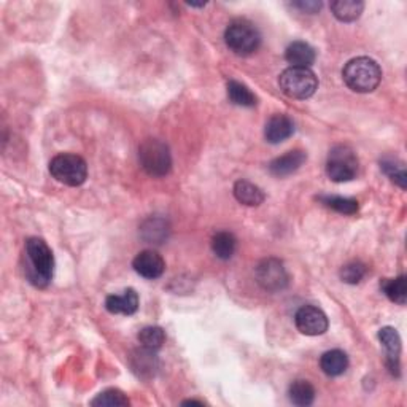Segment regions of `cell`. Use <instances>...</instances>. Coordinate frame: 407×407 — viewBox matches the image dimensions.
Here are the masks:
<instances>
[{"label":"cell","instance_id":"20","mask_svg":"<svg viewBox=\"0 0 407 407\" xmlns=\"http://www.w3.org/2000/svg\"><path fill=\"white\" fill-rule=\"evenodd\" d=\"M237 247L236 237L228 231H219L212 237V250L219 260H231Z\"/></svg>","mask_w":407,"mask_h":407},{"label":"cell","instance_id":"16","mask_svg":"<svg viewBox=\"0 0 407 407\" xmlns=\"http://www.w3.org/2000/svg\"><path fill=\"white\" fill-rule=\"evenodd\" d=\"M320 367L329 377L342 376L348 367V357L345 352L338 350V348H336V350H329L321 355Z\"/></svg>","mask_w":407,"mask_h":407},{"label":"cell","instance_id":"10","mask_svg":"<svg viewBox=\"0 0 407 407\" xmlns=\"http://www.w3.org/2000/svg\"><path fill=\"white\" fill-rule=\"evenodd\" d=\"M379 340L385 348V363L391 376H399V355H401V339L395 328L385 326L379 331Z\"/></svg>","mask_w":407,"mask_h":407},{"label":"cell","instance_id":"7","mask_svg":"<svg viewBox=\"0 0 407 407\" xmlns=\"http://www.w3.org/2000/svg\"><path fill=\"white\" fill-rule=\"evenodd\" d=\"M326 173L336 183L350 182L358 173V158L350 147L338 145L328 154Z\"/></svg>","mask_w":407,"mask_h":407},{"label":"cell","instance_id":"6","mask_svg":"<svg viewBox=\"0 0 407 407\" xmlns=\"http://www.w3.org/2000/svg\"><path fill=\"white\" fill-rule=\"evenodd\" d=\"M50 172L53 178L66 186H80L88 178V164L79 154H57L50 163Z\"/></svg>","mask_w":407,"mask_h":407},{"label":"cell","instance_id":"18","mask_svg":"<svg viewBox=\"0 0 407 407\" xmlns=\"http://www.w3.org/2000/svg\"><path fill=\"white\" fill-rule=\"evenodd\" d=\"M365 4L360 0H336L331 4L333 15L342 23H353L363 13Z\"/></svg>","mask_w":407,"mask_h":407},{"label":"cell","instance_id":"24","mask_svg":"<svg viewBox=\"0 0 407 407\" xmlns=\"http://www.w3.org/2000/svg\"><path fill=\"white\" fill-rule=\"evenodd\" d=\"M166 342V333L159 326H147L139 333V344L147 350L158 352Z\"/></svg>","mask_w":407,"mask_h":407},{"label":"cell","instance_id":"11","mask_svg":"<svg viewBox=\"0 0 407 407\" xmlns=\"http://www.w3.org/2000/svg\"><path fill=\"white\" fill-rule=\"evenodd\" d=\"M132 266L135 273L144 277V279L154 280L164 274L166 263L158 251L144 250L134 258Z\"/></svg>","mask_w":407,"mask_h":407},{"label":"cell","instance_id":"25","mask_svg":"<svg viewBox=\"0 0 407 407\" xmlns=\"http://www.w3.org/2000/svg\"><path fill=\"white\" fill-rule=\"evenodd\" d=\"M380 169H382L386 176L390 177L391 182H395L398 186H401L403 190H406L407 186V172L404 163L393 158H385L380 161Z\"/></svg>","mask_w":407,"mask_h":407},{"label":"cell","instance_id":"14","mask_svg":"<svg viewBox=\"0 0 407 407\" xmlns=\"http://www.w3.org/2000/svg\"><path fill=\"white\" fill-rule=\"evenodd\" d=\"M307 154L302 150H292L280 158H275L269 164V171L275 177H288L294 173L299 167L306 163Z\"/></svg>","mask_w":407,"mask_h":407},{"label":"cell","instance_id":"3","mask_svg":"<svg viewBox=\"0 0 407 407\" xmlns=\"http://www.w3.org/2000/svg\"><path fill=\"white\" fill-rule=\"evenodd\" d=\"M224 42L237 56H250L260 48L261 34L253 23L247 19H236L224 32Z\"/></svg>","mask_w":407,"mask_h":407},{"label":"cell","instance_id":"26","mask_svg":"<svg viewBox=\"0 0 407 407\" xmlns=\"http://www.w3.org/2000/svg\"><path fill=\"white\" fill-rule=\"evenodd\" d=\"M131 403H129L127 396L122 393L121 390H116V389H108L105 391L99 393L98 396H96L91 406H99V407H126Z\"/></svg>","mask_w":407,"mask_h":407},{"label":"cell","instance_id":"29","mask_svg":"<svg viewBox=\"0 0 407 407\" xmlns=\"http://www.w3.org/2000/svg\"><path fill=\"white\" fill-rule=\"evenodd\" d=\"M339 275H340L342 282L350 283V285H357V283L363 280V277L366 275V266L363 263H357V261L348 263L340 269Z\"/></svg>","mask_w":407,"mask_h":407},{"label":"cell","instance_id":"5","mask_svg":"<svg viewBox=\"0 0 407 407\" xmlns=\"http://www.w3.org/2000/svg\"><path fill=\"white\" fill-rule=\"evenodd\" d=\"M139 159L148 176L166 177L172 169L171 150L164 142L158 139H147L139 147Z\"/></svg>","mask_w":407,"mask_h":407},{"label":"cell","instance_id":"13","mask_svg":"<svg viewBox=\"0 0 407 407\" xmlns=\"http://www.w3.org/2000/svg\"><path fill=\"white\" fill-rule=\"evenodd\" d=\"M105 309L115 315H134L139 310V294L132 288L121 294H110L105 299Z\"/></svg>","mask_w":407,"mask_h":407},{"label":"cell","instance_id":"28","mask_svg":"<svg viewBox=\"0 0 407 407\" xmlns=\"http://www.w3.org/2000/svg\"><path fill=\"white\" fill-rule=\"evenodd\" d=\"M145 241L150 243H161L164 237H167V228L163 219H148L142 228Z\"/></svg>","mask_w":407,"mask_h":407},{"label":"cell","instance_id":"30","mask_svg":"<svg viewBox=\"0 0 407 407\" xmlns=\"http://www.w3.org/2000/svg\"><path fill=\"white\" fill-rule=\"evenodd\" d=\"M293 6L301 10L302 13H309V15H315L316 11H320L321 8V2H315V0H301V2H294Z\"/></svg>","mask_w":407,"mask_h":407},{"label":"cell","instance_id":"31","mask_svg":"<svg viewBox=\"0 0 407 407\" xmlns=\"http://www.w3.org/2000/svg\"><path fill=\"white\" fill-rule=\"evenodd\" d=\"M188 404H197V406H204L202 401H195V399H190V401H183V406H188Z\"/></svg>","mask_w":407,"mask_h":407},{"label":"cell","instance_id":"12","mask_svg":"<svg viewBox=\"0 0 407 407\" xmlns=\"http://www.w3.org/2000/svg\"><path fill=\"white\" fill-rule=\"evenodd\" d=\"M294 132V122L287 115H274L264 127V137L269 144H280V142L290 139Z\"/></svg>","mask_w":407,"mask_h":407},{"label":"cell","instance_id":"15","mask_svg":"<svg viewBox=\"0 0 407 407\" xmlns=\"http://www.w3.org/2000/svg\"><path fill=\"white\" fill-rule=\"evenodd\" d=\"M315 50L306 42H293L285 51V59L292 67L309 69L315 62Z\"/></svg>","mask_w":407,"mask_h":407},{"label":"cell","instance_id":"4","mask_svg":"<svg viewBox=\"0 0 407 407\" xmlns=\"http://www.w3.org/2000/svg\"><path fill=\"white\" fill-rule=\"evenodd\" d=\"M279 85L282 93L288 98L306 101L312 98L316 89H319V79L310 69L290 67L282 72Z\"/></svg>","mask_w":407,"mask_h":407},{"label":"cell","instance_id":"8","mask_svg":"<svg viewBox=\"0 0 407 407\" xmlns=\"http://www.w3.org/2000/svg\"><path fill=\"white\" fill-rule=\"evenodd\" d=\"M255 275L256 282L260 283L261 288L266 290V292H282V290L287 288L288 285L287 269L283 266V263L275 260V258H268V260H263L258 264Z\"/></svg>","mask_w":407,"mask_h":407},{"label":"cell","instance_id":"1","mask_svg":"<svg viewBox=\"0 0 407 407\" xmlns=\"http://www.w3.org/2000/svg\"><path fill=\"white\" fill-rule=\"evenodd\" d=\"M25 275L30 283L37 288H45L50 285L55 273V256L43 239L30 237L25 242Z\"/></svg>","mask_w":407,"mask_h":407},{"label":"cell","instance_id":"9","mask_svg":"<svg viewBox=\"0 0 407 407\" xmlns=\"http://www.w3.org/2000/svg\"><path fill=\"white\" fill-rule=\"evenodd\" d=\"M296 328L306 336H321L328 331L329 321L326 314L320 307L304 306L294 315Z\"/></svg>","mask_w":407,"mask_h":407},{"label":"cell","instance_id":"17","mask_svg":"<svg viewBox=\"0 0 407 407\" xmlns=\"http://www.w3.org/2000/svg\"><path fill=\"white\" fill-rule=\"evenodd\" d=\"M234 197L239 202L248 207H258L264 202V193L260 186L253 185L247 180H239L234 185Z\"/></svg>","mask_w":407,"mask_h":407},{"label":"cell","instance_id":"23","mask_svg":"<svg viewBox=\"0 0 407 407\" xmlns=\"http://www.w3.org/2000/svg\"><path fill=\"white\" fill-rule=\"evenodd\" d=\"M228 98L234 105L239 107H255L258 101L256 96L247 86L234 80L228 83Z\"/></svg>","mask_w":407,"mask_h":407},{"label":"cell","instance_id":"19","mask_svg":"<svg viewBox=\"0 0 407 407\" xmlns=\"http://www.w3.org/2000/svg\"><path fill=\"white\" fill-rule=\"evenodd\" d=\"M288 398L294 406L307 407L315 401V389L309 380H294L288 389Z\"/></svg>","mask_w":407,"mask_h":407},{"label":"cell","instance_id":"22","mask_svg":"<svg viewBox=\"0 0 407 407\" xmlns=\"http://www.w3.org/2000/svg\"><path fill=\"white\" fill-rule=\"evenodd\" d=\"M382 290L386 298L396 302L399 306H404L407 301V283L406 275H399L396 279H386L382 282Z\"/></svg>","mask_w":407,"mask_h":407},{"label":"cell","instance_id":"27","mask_svg":"<svg viewBox=\"0 0 407 407\" xmlns=\"http://www.w3.org/2000/svg\"><path fill=\"white\" fill-rule=\"evenodd\" d=\"M320 201L334 212L342 213V215H355L358 212V202L350 197L342 196H323Z\"/></svg>","mask_w":407,"mask_h":407},{"label":"cell","instance_id":"21","mask_svg":"<svg viewBox=\"0 0 407 407\" xmlns=\"http://www.w3.org/2000/svg\"><path fill=\"white\" fill-rule=\"evenodd\" d=\"M132 367L134 371L139 374V376H153L154 369H158V358L156 352L147 350V348L142 347V350L134 355L132 360Z\"/></svg>","mask_w":407,"mask_h":407},{"label":"cell","instance_id":"2","mask_svg":"<svg viewBox=\"0 0 407 407\" xmlns=\"http://www.w3.org/2000/svg\"><path fill=\"white\" fill-rule=\"evenodd\" d=\"M342 79L352 91L366 94L372 93L380 85L382 70L371 57L361 56L345 64L344 70H342Z\"/></svg>","mask_w":407,"mask_h":407}]
</instances>
